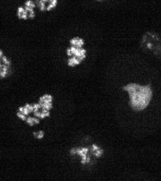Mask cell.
I'll use <instances>...</instances> for the list:
<instances>
[{
	"mask_svg": "<svg viewBox=\"0 0 161 181\" xmlns=\"http://www.w3.org/2000/svg\"><path fill=\"white\" fill-rule=\"evenodd\" d=\"M130 97V103L133 109L141 111L149 105L152 97V91L149 86H142L136 83H129L123 88Z\"/></svg>",
	"mask_w": 161,
	"mask_h": 181,
	"instance_id": "obj_1",
	"label": "cell"
},
{
	"mask_svg": "<svg viewBox=\"0 0 161 181\" xmlns=\"http://www.w3.org/2000/svg\"><path fill=\"white\" fill-rule=\"evenodd\" d=\"M26 122L30 126H33L34 125L40 124V120L38 118L29 117L27 118Z\"/></svg>",
	"mask_w": 161,
	"mask_h": 181,
	"instance_id": "obj_11",
	"label": "cell"
},
{
	"mask_svg": "<svg viewBox=\"0 0 161 181\" xmlns=\"http://www.w3.org/2000/svg\"><path fill=\"white\" fill-rule=\"evenodd\" d=\"M92 148H93V150L94 151V155L96 156L100 157L102 155V154L103 153V151L99 147H98L97 145H93L92 146Z\"/></svg>",
	"mask_w": 161,
	"mask_h": 181,
	"instance_id": "obj_14",
	"label": "cell"
},
{
	"mask_svg": "<svg viewBox=\"0 0 161 181\" xmlns=\"http://www.w3.org/2000/svg\"><path fill=\"white\" fill-rule=\"evenodd\" d=\"M53 97L50 94H45L41 96L39 99L38 103L42 109L50 111L53 108Z\"/></svg>",
	"mask_w": 161,
	"mask_h": 181,
	"instance_id": "obj_4",
	"label": "cell"
},
{
	"mask_svg": "<svg viewBox=\"0 0 161 181\" xmlns=\"http://www.w3.org/2000/svg\"><path fill=\"white\" fill-rule=\"evenodd\" d=\"M17 16L19 19L26 20L29 18V14L24 7L20 6L19 7L17 10Z\"/></svg>",
	"mask_w": 161,
	"mask_h": 181,
	"instance_id": "obj_7",
	"label": "cell"
},
{
	"mask_svg": "<svg viewBox=\"0 0 161 181\" xmlns=\"http://www.w3.org/2000/svg\"><path fill=\"white\" fill-rule=\"evenodd\" d=\"M33 136L38 140H41L45 137V132L43 130H40L38 131H34L33 132Z\"/></svg>",
	"mask_w": 161,
	"mask_h": 181,
	"instance_id": "obj_16",
	"label": "cell"
},
{
	"mask_svg": "<svg viewBox=\"0 0 161 181\" xmlns=\"http://www.w3.org/2000/svg\"><path fill=\"white\" fill-rule=\"evenodd\" d=\"M58 4V1L57 0H51L49 1V4L47 5L46 11H50L51 10L54 9L56 7Z\"/></svg>",
	"mask_w": 161,
	"mask_h": 181,
	"instance_id": "obj_15",
	"label": "cell"
},
{
	"mask_svg": "<svg viewBox=\"0 0 161 181\" xmlns=\"http://www.w3.org/2000/svg\"><path fill=\"white\" fill-rule=\"evenodd\" d=\"M70 44L72 46L82 48V46L84 45V41L82 38L75 37L70 40Z\"/></svg>",
	"mask_w": 161,
	"mask_h": 181,
	"instance_id": "obj_10",
	"label": "cell"
},
{
	"mask_svg": "<svg viewBox=\"0 0 161 181\" xmlns=\"http://www.w3.org/2000/svg\"><path fill=\"white\" fill-rule=\"evenodd\" d=\"M17 115V117H18L20 119L22 120V121H26L27 118L26 116H25V115L21 113L20 112H17V115Z\"/></svg>",
	"mask_w": 161,
	"mask_h": 181,
	"instance_id": "obj_19",
	"label": "cell"
},
{
	"mask_svg": "<svg viewBox=\"0 0 161 181\" xmlns=\"http://www.w3.org/2000/svg\"><path fill=\"white\" fill-rule=\"evenodd\" d=\"M33 114L35 117L39 119H41L48 117L50 116V111L42 109V108L40 109L39 111L33 112Z\"/></svg>",
	"mask_w": 161,
	"mask_h": 181,
	"instance_id": "obj_9",
	"label": "cell"
},
{
	"mask_svg": "<svg viewBox=\"0 0 161 181\" xmlns=\"http://www.w3.org/2000/svg\"><path fill=\"white\" fill-rule=\"evenodd\" d=\"M18 112H20L23 114L25 115V116H27L28 115L30 114L34 111L33 104H30L26 103L24 106H21L18 108Z\"/></svg>",
	"mask_w": 161,
	"mask_h": 181,
	"instance_id": "obj_6",
	"label": "cell"
},
{
	"mask_svg": "<svg viewBox=\"0 0 161 181\" xmlns=\"http://www.w3.org/2000/svg\"><path fill=\"white\" fill-rule=\"evenodd\" d=\"M141 47L144 51L161 60V36L152 32L145 33L141 41Z\"/></svg>",
	"mask_w": 161,
	"mask_h": 181,
	"instance_id": "obj_2",
	"label": "cell"
},
{
	"mask_svg": "<svg viewBox=\"0 0 161 181\" xmlns=\"http://www.w3.org/2000/svg\"><path fill=\"white\" fill-rule=\"evenodd\" d=\"M88 149L87 148H83V149H75L73 148L70 150V154L71 155H74L76 154H78V155L82 156V160L81 163L83 164H85L86 163H88L90 162V158L87 157V154L88 153Z\"/></svg>",
	"mask_w": 161,
	"mask_h": 181,
	"instance_id": "obj_5",
	"label": "cell"
},
{
	"mask_svg": "<svg viewBox=\"0 0 161 181\" xmlns=\"http://www.w3.org/2000/svg\"><path fill=\"white\" fill-rule=\"evenodd\" d=\"M86 51L83 48L79 47H74L71 46V47L67 50V54L68 56H71L73 55V57H75L78 59L79 60L82 61L85 59Z\"/></svg>",
	"mask_w": 161,
	"mask_h": 181,
	"instance_id": "obj_3",
	"label": "cell"
},
{
	"mask_svg": "<svg viewBox=\"0 0 161 181\" xmlns=\"http://www.w3.org/2000/svg\"><path fill=\"white\" fill-rule=\"evenodd\" d=\"M49 1L48 0H40L38 1V2L37 3V6L40 8V11H45L46 10L47 6H46V4L49 2Z\"/></svg>",
	"mask_w": 161,
	"mask_h": 181,
	"instance_id": "obj_13",
	"label": "cell"
},
{
	"mask_svg": "<svg viewBox=\"0 0 161 181\" xmlns=\"http://www.w3.org/2000/svg\"><path fill=\"white\" fill-rule=\"evenodd\" d=\"M25 6L31 7V8L34 9V8H36V4L33 1H32L31 0H29V1H27L25 2Z\"/></svg>",
	"mask_w": 161,
	"mask_h": 181,
	"instance_id": "obj_18",
	"label": "cell"
},
{
	"mask_svg": "<svg viewBox=\"0 0 161 181\" xmlns=\"http://www.w3.org/2000/svg\"><path fill=\"white\" fill-rule=\"evenodd\" d=\"M0 58H1V63L5 64L6 65H9V66L11 67V62L8 59V57L7 56L4 55L2 57H0Z\"/></svg>",
	"mask_w": 161,
	"mask_h": 181,
	"instance_id": "obj_17",
	"label": "cell"
},
{
	"mask_svg": "<svg viewBox=\"0 0 161 181\" xmlns=\"http://www.w3.org/2000/svg\"><path fill=\"white\" fill-rule=\"evenodd\" d=\"M81 63V61L79 60L78 59H77L76 57H73V56L69 58L68 60V65L69 67H75L76 65H79Z\"/></svg>",
	"mask_w": 161,
	"mask_h": 181,
	"instance_id": "obj_12",
	"label": "cell"
},
{
	"mask_svg": "<svg viewBox=\"0 0 161 181\" xmlns=\"http://www.w3.org/2000/svg\"><path fill=\"white\" fill-rule=\"evenodd\" d=\"M11 67L6 65L3 63H0V77L1 78H5L7 75L9 74L10 68Z\"/></svg>",
	"mask_w": 161,
	"mask_h": 181,
	"instance_id": "obj_8",
	"label": "cell"
}]
</instances>
